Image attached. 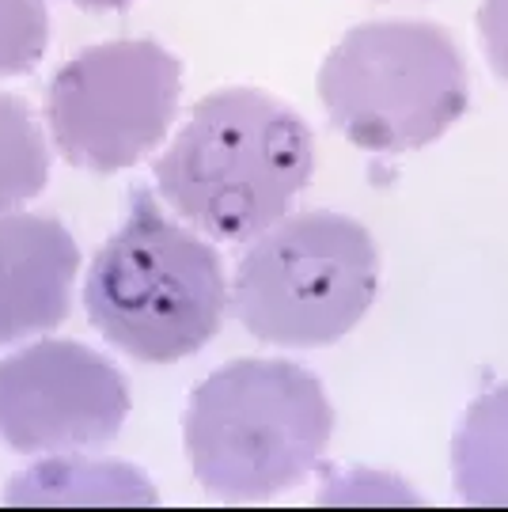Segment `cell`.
<instances>
[{"mask_svg": "<svg viewBox=\"0 0 508 512\" xmlns=\"http://www.w3.org/2000/svg\"><path fill=\"white\" fill-rule=\"evenodd\" d=\"M319 95L345 141L368 152H414L467 114L471 76L440 23L368 19L327 54Z\"/></svg>", "mask_w": 508, "mask_h": 512, "instance_id": "277c9868", "label": "cell"}, {"mask_svg": "<svg viewBox=\"0 0 508 512\" xmlns=\"http://www.w3.org/2000/svg\"><path fill=\"white\" fill-rule=\"evenodd\" d=\"M80 247L54 217H0V346L65 323Z\"/></svg>", "mask_w": 508, "mask_h": 512, "instance_id": "ba28073f", "label": "cell"}, {"mask_svg": "<svg viewBox=\"0 0 508 512\" xmlns=\"http://www.w3.org/2000/svg\"><path fill=\"white\" fill-rule=\"evenodd\" d=\"M50 179V148L42 141L31 107L16 95H0V213L42 194Z\"/></svg>", "mask_w": 508, "mask_h": 512, "instance_id": "8fae6325", "label": "cell"}, {"mask_svg": "<svg viewBox=\"0 0 508 512\" xmlns=\"http://www.w3.org/2000/svg\"><path fill=\"white\" fill-rule=\"evenodd\" d=\"M84 304L110 346L145 365H171L217 334L232 289L217 247L164 217L148 190H137L129 220L91 262Z\"/></svg>", "mask_w": 508, "mask_h": 512, "instance_id": "7a4b0ae2", "label": "cell"}, {"mask_svg": "<svg viewBox=\"0 0 508 512\" xmlns=\"http://www.w3.org/2000/svg\"><path fill=\"white\" fill-rule=\"evenodd\" d=\"M129 414L126 376L103 353L46 338L0 361V440L23 456L103 448Z\"/></svg>", "mask_w": 508, "mask_h": 512, "instance_id": "52a82bcc", "label": "cell"}, {"mask_svg": "<svg viewBox=\"0 0 508 512\" xmlns=\"http://www.w3.org/2000/svg\"><path fill=\"white\" fill-rule=\"evenodd\" d=\"M315 171L308 122L258 88H220L156 160L164 202L198 232L251 243L292 213Z\"/></svg>", "mask_w": 508, "mask_h": 512, "instance_id": "6da1fadb", "label": "cell"}, {"mask_svg": "<svg viewBox=\"0 0 508 512\" xmlns=\"http://www.w3.org/2000/svg\"><path fill=\"white\" fill-rule=\"evenodd\" d=\"M380 293L372 232L345 213H289L251 239L232 281V308L270 346L315 349L345 338Z\"/></svg>", "mask_w": 508, "mask_h": 512, "instance_id": "5b68a950", "label": "cell"}, {"mask_svg": "<svg viewBox=\"0 0 508 512\" xmlns=\"http://www.w3.org/2000/svg\"><path fill=\"white\" fill-rule=\"evenodd\" d=\"M452 478L467 505L508 509V384L463 414L452 437Z\"/></svg>", "mask_w": 508, "mask_h": 512, "instance_id": "9c48e42d", "label": "cell"}, {"mask_svg": "<svg viewBox=\"0 0 508 512\" xmlns=\"http://www.w3.org/2000/svg\"><path fill=\"white\" fill-rule=\"evenodd\" d=\"M182 92L179 57L152 38L88 46L50 84V133L57 152L99 175L133 167L160 145Z\"/></svg>", "mask_w": 508, "mask_h": 512, "instance_id": "8992f818", "label": "cell"}, {"mask_svg": "<svg viewBox=\"0 0 508 512\" xmlns=\"http://www.w3.org/2000/svg\"><path fill=\"white\" fill-rule=\"evenodd\" d=\"M73 4L91 8V12H122V8H129L133 0H73Z\"/></svg>", "mask_w": 508, "mask_h": 512, "instance_id": "5bb4252c", "label": "cell"}, {"mask_svg": "<svg viewBox=\"0 0 508 512\" xmlns=\"http://www.w3.org/2000/svg\"><path fill=\"white\" fill-rule=\"evenodd\" d=\"M478 35L490 57V69L508 84V0H482L478 4Z\"/></svg>", "mask_w": 508, "mask_h": 512, "instance_id": "4fadbf2b", "label": "cell"}, {"mask_svg": "<svg viewBox=\"0 0 508 512\" xmlns=\"http://www.w3.org/2000/svg\"><path fill=\"white\" fill-rule=\"evenodd\" d=\"M8 501H110V505H156V490L141 471L122 463H88V459L57 456L35 471L8 482Z\"/></svg>", "mask_w": 508, "mask_h": 512, "instance_id": "30bf717a", "label": "cell"}, {"mask_svg": "<svg viewBox=\"0 0 508 512\" xmlns=\"http://www.w3.org/2000/svg\"><path fill=\"white\" fill-rule=\"evenodd\" d=\"M50 42L42 0H0V76L31 73Z\"/></svg>", "mask_w": 508, "mask_h": 512, "instance_id": "7c38bea8", "label": "cell"}, {"mask_svg": "<svg viewBox=\"0 0 508 512\" xmlns=\"http://www.w3.org/2000/svg\"><path fill=\"white\" fill-rule=\"evenodd\" d=\"M334 410L292 361H232L186 406V459L209 494L258 501L300 486L323 463Z\"/></svg>", "mask_w": 508, "mask_h": 512, "instance_id": "3957f363", "label": "cell"}]
</instances>
